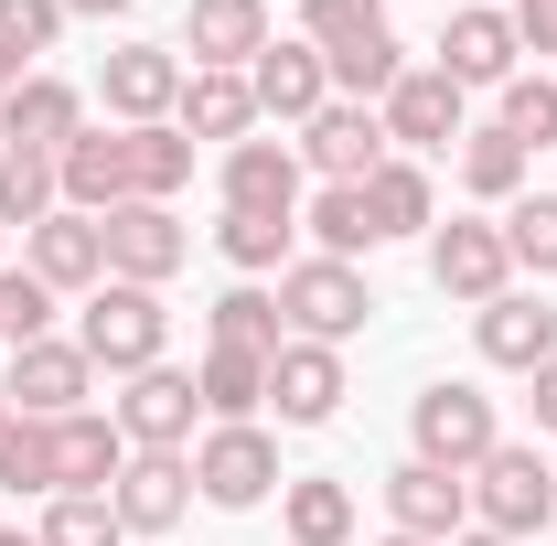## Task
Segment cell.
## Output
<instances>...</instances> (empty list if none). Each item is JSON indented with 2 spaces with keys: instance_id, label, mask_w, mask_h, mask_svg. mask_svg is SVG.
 <instances>
[{
  "instance_id": "obj_1",
  "label": "cell",
  "mask_w": 557,
  "mask_h": 546,
  "mask_svg": "<svg viewBox=\"0 0 557 546\" xmlns=\"http://www.w3.org/2000/svg\"><path fill=\"white\" fill-rule=\"evenodd\" d=\"M300 44L333 65V97H354V108H375L408 75V44L386 33V0H300Z\"/></svg>"
},
{
  "instance_id": "obj_2",
  "label": "cell",
  "mask_w": 557,
  "mask_h": 546,
  "mask_svg": "<svg viewBox=\"0 0 557 546\" xmlns=\"http://www.w3.org/2000/svg\"><path fill=\"white\" fill-rule=\"evenodd\" d=\"M75 343H86V364L97 375H150L161 353H172V311H161V289H139V278H108V289H86V311H75Z\"/></svg>"
},
{
  "instance_id": "obj_3",
  "label": "cell",
  "mask_w": 557,
  "mask_h": 546,
  "mask_svg": "<svg viewBox=\"0 0 557 546\" xmlns=\"http://www.w3.org/2000/svg\"><path fill=\"white\" fill-rule=\"evenodd\" d=\"M493 450H504V418H493V397L472 386V375H440V386H418L408 408V461H440V472H483Z\"/></svg>"
},
{
  "instance_id": "obj_4",
  "label": "cell",
  "mask_w": 557,
  "mask_h": 546,
  "mask_svg": "<svg viewBox=\"0 0 557 546\" xmlns=\"http://www.w3.org/2000/svg\"><path fill=\"white\" fill-rule=\"evenodd\" d=\"M278 322H289V343H333V353H344V343L375 322V289H364L354 258H289V269H278Z\"/></svg>"
},
{
  "instance_id": "obj_5",
  "label": "cell",
  "mask_w": 557,
  "mask_h": 546,
  "mask_svg": "<svg viewBox=\"0 0 557 546\" xmlns=\"http://www.w3.org/2000/svg\"><path fill=\"white\" fill-rule=\"evenodd\" d=\"M472 525H493L504 546H547V525H557V461H536L525 439H504L483 472H472Z\"/></svg>"
},
{
  "instance_id": "obj_6",
  "label": "cell",
  "mask_w": 557,
  "mask_h": 546,
  "mask_svg": "<svg viewBox=\"0 0 557 546\" xmlns=\"http://www.w3.org/2000/svg\"><path fill=\"white\" fill-rule=\"evenodd\" d=\"M429 289H440V300H461V311L504 300V289H515V247H504V225H483V214L429 225Z\"/></svg>"
},
{
  "instance_id": "obj_7",
  "label": "cell",
  "mask_w": 557,
  "mask_h": 546,
  "mask_svg": "<svg viewBox=\"0 0 557 546\" xmlns=\"http://www.w3.org/2000/svg\"><path fill=\"white\" fill-rule=\"evenodd\" d=\"M278 439L258 418H236V429H205V450H194V493H205L214 514H247V504H269L278 493Z\"/></svg>"
},
{
  "instance_id": "obj_8",
  "label": "cell",
  "mask_w": 557,
  "mask_h": 546,
  "mask_svg": "<svg viewBox=\"0 0 557 546\" xmlns=\"http://www.w3.org/2000/svg\"><path fill=\"white\" fill-rule=\"evenodd\" d=\"M440 75L472 97V86H515L525 75V44H515V11H493V0H461L450 11V33H440Z\"/></svg>"
},
{
  "instance_id": "obj_9",
  "label": "cell",
  "mask_w": 557,
  "mask_h": 546,
  "mask_svg": "<svg viewBox=\"0 0 557 546\" xmlns=\"http://www.w3.org/2000/svg\"><path fill=\"white\" fill-rule=\"evenodd\" d=\"M97 236H108V278H139V289H161V278L194 258V236H183L172 204H108Z\"/></svg>"
},
{
  "instance_id": "obj_10",
  "label": "cell",
  "mask_w": 557,
  "mask_h": 546,
  "mask_svg": "<svg viewBox=\"0 0 557 546\" xmlns=\"http://www.w3.org/2000/svg\"><path fill=\"white\" fill-rule=\"evenodd\" d=\"M0 386H11V408L22 418H75L86 408V397H97V364H86V343H11V375H0Z\"/></svg>"
},
{
  "instance_id": "obj_11",
  "label": "cell",
  "mask_w": 557,
  "mask_h": 546,
  "mask_svg": "<svg viewBox=\"0 0 557 546\" xmlns=\"http://www.w3.org/2000/svg\"><path fill=\"white\" fill-rule=\"evenodd\" d=\"M75 139H86V97H75L65 75H22V86L0 97V150H33V161H65Z\"/></svg>"
},
{
  "instance_id": "obj_12",
  "label": "cell",
  "mask_w": 557,
  "mask_h": 546,
  "mask_svg": "<svg viewBox=\"0 0 557 546\" xmlns=\"http://www.w3.org/2000/svg\"><path fill=\"white\" fill-rule=\"evenodd\" d=\"M97 97H108L119 129H161L172 97H183V54H172V44H119V54L97 65Z\"/></svg>"
},
{
  "instance_id": "obj_13",
  "label": "cell",
  "mask_w": 557,
  "mask_h": 546,
  "mask_svg": "<svg viewBox=\"0 0 557 546\" xmlns=\"http://www.w3.org/2000/svg\"><path fill=\"white\" fill-rule=\"evenodd\" d=\"M119 439L129 450H194V418H205V397H194V375L183 364H150V375H129V397H119Z\"/></svg>"
},
{
  "instance_id": "obj_14",
  "label": "cell",
  "mask_w": 557,
  "mask_h": 546,
  "mask_svg": "<svg viewBox=\"0 0 557 546\" xmlns=\"http://www.w3.org/2000/svg\"><path fill=\"white\" fill-rule=\"evenodd\" d=\"M386 525L418 536V546H450L472 525V482L440 472V461H397V472H386Z\"/></svg>"
},
{
  "instance_id": "obj_15",
  "label": "cell",
  "mask_w": 557,
  "mask_h": 546,
  "mask_svg": "<svg viewBox=\"0 0 557 546\" xmlns=\"http://www.w3.org/2000/svg\"><path fill=\"white\" fill-rule=\"evenodd\" d=\"M108 504H119L129 536H172L194 514V450H129V472H119Z\"/></svg>"
},
{
  "instance_id": "obj_16",
  "label": "cell",
  "mask_w": 557,
  "mask_h": 546,
  "mask_svg": "<svg viewBox=\"0 0 557 546\" xmlns=\"http://www.w3.org/2000/svg\"><path fill=\"white\" fill-rule=\"evenodd\" d=\"M22 269L44 278V289H54V300H86V289H108V236H97V214H44V225H33V236H22Z\"/></svg>"
},
{
  "instance_id": "obj_17",
  "label": "cell",
  "mask_w": 557,
  "mask_h": 546,
  "mask_svg": "<svg viewBox=\"0 0 557 546\" xmlns=\"http://www.w3.org/2000/svg\"><path fill=\"white\" fill-rule=\"evenodd\" d=\"M247 97H258V119H289V129H311V119L333 108V65H322L300 33H289V44L269 33V54L247 65Z\"/></svg>"
},
{
  "instance_id": "obj_18",
  "label": "cell",
  "mask_w": 557,
  "mask_h": 546,
  "mask_svg": "<svg viewBox=\"0 0 557 546\" xmlns=\"http://www.w3.org/2000/svg\"><path fill=\"white\" fill-rule=\"evenodd\" d=\"M375 119H386L397 150H450V139L472 129V119H461V86H450L440 65H408L386 97H375Z\"/></svg>"
},
{
  "instance_id": "obj_19",
  "label": "cell",
  "mask_w": 557,
  "mask_h": 546,
  "mask_svg": "<svg viewBox=\"0 0 557 546\" xmlns=\"http://www.w3.org/2000/svg\"><path fill=\"white\" fill-rule=\"evenodd\" d=\"M214 183H225V214H278V225H300V150H289V139H236Z\"/></svg>"
},
{
  "instance_id": "obj_20",
  "label": "cell",
  "mask_w": 557,
  "mask_h": 546,
  "mask_svg": "<svg viewBox=\"0 0 557 546\" xmlns=\"http://www.w3.org/2000/svg\"><path fill=\"white\" fill-rule=\"evenodd\" d=\"M472 343H483V364H504V375H536V364L557 353L547 289H504V300H483V311H472Z\"/></svg>"
},
{
  "instance_id": "obj_21",
  "label": "cell",
  "mask_w": 557,
  "mask_h": 546,
  "mask_svg": "<svg viewBox=\"0 0 557 546\" xmlns=\"http://www.w3.org/2000/svg\"><path fill=\"white\" fill-rule=\"evenodd\" d=\"M269 408H278V429H322L344 408V353L333 343H278L269 353Z\"/></svg>"
},
{
  "instance_id": "obj_22",
  "label": "cell",
  "mask_w": 557,
  "mask_h": 546,
  "mask_svg": "<svg viewBox=\"0 0 557 546\" xmlns=\"http://www.w3.org/2000/svg\"><path fill=\"white\" fill-rule=\"evenodd\" d=\"M172 129H183V139H214V150L258 139V97H247V75H225V65H183V97H172Z\"/></svg>"
},
{
  "instance_id": "obj_23",
  "label": "cell",
  "mask_w": 557,
  "mask_h": 546,
  "mask_svg": "<svg viewBox=\"0 0 557 546\" xmlns=\"http://www.w3.org/2000/svg\"><path fill=\"white\" fill-rule=\"evenodd\" d=\"M300 161H311L322 183H364V172L386 161V119H375V108H354V97H333V108L300 129Z\"/></svg>"
},
{
  "instance_id": "obj_24",
  "label": "cell",
  "mask_w": 557,
  "mask_h": 546,
  "mask_svg": "<svg viewBox=\"0 0 557 546\" xmlns=\"http://www.w3.org/2000/svg\"><path fill=\"white\" fill-rule=\"evenodd\" d=\"M183 54L247 75L258 54H269V0H194V11H183Z\"/></svg>"
},
{
  "instance_id": "obj_25",
  "label": "cell",
  "mask_w": 557,
  "mask_h": 546,
  "mask_svg": "<svg viewBox=\"0 0 557 546\" xmlns=\"http://www.w3.org/2000/svg\"><path fill=\"white\" fill-rule=\"evenodd\" d=\"M119 472H129L119 418H97V408L54 418V493H119Z\"/></svg>"
},
{
  "instance_id": "obj_26",
  "label": "cell",
  "mask_w": 557,
  "mask_h": 546,
  "mask_svg": "<svg viewBox=\"0 0 557 546\" xmlns=\"http://www.w3.org/2000/svg\"><path fill=\"white\" fill-rule=\"evenodd\" d=\"M278 525H289V546H344L354 536V482L344 472H289L278 482Z\"/></svg>"
},
{
  "instance_id": "obj_27",
  "label": "cell",
  "mask_w": 557,
  "mask_h": 546,
  "mask_svg": "<svg viewBox=\"0 0 557 546\" xmlns=\"http://www.w3.org/2000/svg\"><path fill=\"white\" fill-rule=\"evenodd\" d=\"M194 397H205L214 429L258 418V408H269V353H225V343H205V364H194Z\"/></svg>"
},
{
  "instance_id": "obj_28",
  "label": "cell",
  "mask_w": 557,
  "mask_h": 546,
  "mask_svg": "<svg viewBox=\"0 0 557 546\" xmlns=\"http://www.w3.org/2000/svg\"><path fill=\"white\" fill-rule=\"evenodd\" d=\"M205 343H225V353H278V343H289V322H278V289L236 278V289L205 311Z\"/></svg>"
},
{
  "instance_id": "obj_29",
  "label": "cell",
  "mask_w": 557,
  "mask_h": 546,
  "mask_svg": "<svg viewBox=\"0 0 557 546\" xmlns=\"http://www.w3.org/2000/svg\"><path fill=\"white\" fill-rule=\"evenodd\" d=\"M525 161H536V150L504 139L493 119H483V129H461V194H472V204H515V194H525Z\"/></svg>"
},
{
  "instance_id": "obj_30",
  "label": "cell",
  "mask_w": 557,
  "mask_h": 546,
  "mask_svg": "<svg viewBox=\"0 0 557 546\" xmlns=\"http://www.w3.org/2000/svg\"><path fill=\"white\" fill-rule=\"evenodd\" d=\"M119 139H129V204H172L194 183V139L172 129V119L161 129H119Z\"/></svg>"
},
{
  "instance_id": "obj_31",
  "label": "cell",
  "mask_w": 557,
  "mask_h": 546,
  "mask_svg": "<svg viewBox=\"0 0 557 546\" xmlns=\"http://www.w3.org/2000/svg\"><path fill=\"white\" fill-rule=\"evenodd\" d=\"M364 214H375V247H386V236H418V225H429V172H418L408 150H386V161L364 172Z\"/></svg>"
},
{
  "instance_id": "obj_32",
  "label": "cell",
  "mask_w": 557,
  "mask_h": 546,
  "mask_svg": "<svg viewBox=\"0 0 557 546\" xmlns=\"http://www.w3.org/2000/svg\"><path fill=\"white\" fill-rule=\"evenodd\" d=\"M0 493L11 504H54V418H11L0 429Z\"/></svg>"
},
{
  "instance_id": "obj_33",
  "label": "cell",
  "mask_w": 557,
  "mask_h": 546,
  "mask_svg": "<svg viewBox=\"0 0 557 546\" xmlns=\"http://www.w3.org/2000/svg\"><path fill=\"white\" fill-rule=\"evenodd\" d=\"M300 225L322 236V258H364V247H375V214H364V183H322V194H300Z\"/></svg>"
},
{
  "instance_id": "obj_34",
  "label": "cell",
  "mask_w": 557,
  "mask_h": 546,
  "mask_svg": "<svg viewBox=\"0 0 557 546\" xmlns=\"http://www.w3.org/2000/svg\"><path fill=\"white\" fill-rule=\"evenodd\" d=\"M44 214H65V183H54V161H33V150H0V236L22 225H44Z\"/></svg>"
},
{
  "instance_id": "obj_35",
  "label": "cell",
  "mask_w": 557,
  "mask_h": 546,
  "mask_svg": "<svg viewBox=\"0 0 557 546\" xmlns=\"http://www.w3.org/2000/svg\"><path fill=\"white\" fill-rule=\"evenodd\" d=\"M33 536H44V546H129V525H119V504H108V493H54Z\"/></svg>"
},
{
  "instance_id": "obj_36",
  "label": "cell",
  "mask_w": 557,
  "mask_h": 546,
  "mask_svg": "<svg viewBox=\"0 0 557 546\" xmlns=\"http://www.w3.org/2000/svg\"><path fill=\"white\" fill-rule=\"evenodd\" d=\"M493 129L525 139V150H557V75H515V86L493 97Z\"/></svg>"
},
{
  "instance_id": "obj_37",
  "label": "cell",
  "mask_w": 557,
  "mask_h": 546,
  "mask_svg": "<svg viewBox=\"0 0 557 546\" xmlns=\"http://www.w3.org/2000/svg\"><path fill=\"white\" fill-rule=\"evenodd\" d=\"M504 247L525 278H557V194H515L504 204Z\"/></svg>"
},
{
  "instance_id": "obj_38",
  "label": "cell",
  "mask_w": 557,
  "mask_h": 546,
  "mask_svg": "<svg viewBox=\"0 0 557 546\" xmlns=\"http://www.w3.org/2000/svg\"><path fill=\"white\" fill-rule=\"evenodd\" d=\"M289 236H300V225H278V214H225V225H214V247H225V269H247V278L289 269Z\"/></svg>"
},
{
  "instance_id": "obj_39",
  "label": "cell",
  "mask_w": 557,
  "mask_h": 546,
  "mask_svg": "<svg viewBox=\"0 0 557 546\" xmlns=\"http://www.w3.org/2000/svg\"><path fill=\"white\" fill-rule=\"evenodd\" d=\"M44 322H54V289L33 269H0V343H44Z\"/></svg>"
},
{
  "instance_id": "obj_40",
  "label": "cell",
  "mask_w": 557,
  "mask_h": 546,
  "mask_svg": "<svg viewBox=\"0 0 557 546\" xmlns=\"http://www.w3.org/2000/svg\"><path fill=\"white\" fill-rule=\"evenodd\" d=\"M0 22H11L33 54H54V44H65V0H0Z\"/></svg>"
},
{
  "instance_id": "obj_41",
  "label": "cell",
  "mask_w": 557,
  "mask_h": 546,
  "mask_svg": "<svg viewBox=\"0 0 557 546\" xmlns=\"http://www.w3.org/2000/svg\"><path fill=\"white\" fill-rule=\"evenodd\" d=\"M515 44L525 54H557V0H515Z\"/></svg>"
},
{
  "instance_id": "obj_42",
  "label": "cell",
  "mask_w": 557,
  "mask_h": 546,
  "mask_svg": "<svg viewBox=\"0 0 557 546\" xmlns=\"http://www.w3.org/2000/svg\"><path fill=\"white\" fill-rule=\"evenodd\" d=\"M22 75H44V54H33V44H22V33H11V22H0V97H11V86H22Z\"/></svg>"
},
{
  "instance_id": "obj_43",
  "label": "cell",
  "mask_w": 557,
  "mask_h": 546,
  "mask_svg": "<svg viewBox=\"0 0 557 546\" xmlns=\"http://www.w3.org/2000/svg\"><path fill=\"white\" fill-rule=\"evenodd\" d=\"M525 397H536V429H547V439H557V353H547V364H536V375H525Z\"/></svg>"
},
{
  "instance_id": "obj_44",
  "label": "cell",
  "mask_w": 557,
  "mask_h": 546,
  "mask_svg": "<svg viewBox=\"0 0 557 546\" xmlns=\"http://www.w3.org/2000/svg\"><path fill=\"white\" fill-rule=\"evenodd\" d=\"M139 0H65V22H129Z\"/></svg>"
},
{
  "instance_id": "obj_45",
  "label": "cell",
  "mask_w": 557,
  "mask_h": 546,
  "mask_svg": "<svg viewBox=\"0 0 557 546\" xmlns=\"http://www.w3.org/2000/svg\"><path fill=\"white\" fill-rule=\"evenodd\" d=\"M450 546H504V536H493V525H461V536H450Z\"/></svg>"
},
{
  "instance_id": "obj_46",
  "label": "cell",
  "mask_w": 557,
  "mask_h": 546,
  "mask_svg": "<svg viewBox=\"0 0 557 546\" xmlns=\"http://www.w3.org/2000/svg\"><path fill=\"white\" fill-rule=\"evenodd\" d=\"M0 546H44V536H33V525H0Z\"/></svg>"
},
{
  "instance_id": "obj_47",
  "label": "cell",
  "mask_w": 557,
  "mask_h": 546,
  "mask_svg": "<svg viewBox=\"0 0 557 546\" xmlns=\"http://www.w3.org/2000/svg\"><path fill=\"white\" fill-rule=\"evenodd\" d=\"M11 418H22V408H11V386H0V429H11Z\"/></svg>"
},
{
  "instance_id": "obj_48",
  "label": "cell",
  "mask_w": 557,
  "mask_h": 546,
  "mask_svg": "<svg viewBox=\"0 0 557 546\" xmlns=\"http://www.w3.org/2000/svg\"><path fill=\"white\" fill-rule=\"evenodd\" d=\"M375 546H418V536H397V525H386V536H375Z\"/></svg>"
}]
</instances>
